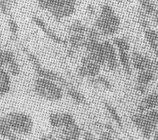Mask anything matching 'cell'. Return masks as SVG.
I'll return each mask as SVG.
<instances>
[{"mask_svg":"<svg viewBox=\"0 0 158 140\" xmlns=\"http://www.w3.org/2000/svg\"><path fill=\"white\" fill-rule=\"evenodd\" d=\"M120 26V19L110 5H103L95 21V28L100 34L109 36L116 34Z\"/></svg>","mask_w":158,"mask_h":140,"instance_id":"1","label":"cell"},{"mask_svg":"<svg viewBox=\"0 0 158 140\" xmlns=\"http://www.w3.org/2000/svg\"><path fill=\"white\" fill-rule=\"evenodd\" d=\"M6 123L15 134H30L33 129V120L30 115L20 112H11L4 117Z\"/></svg>","mask_w":158,"mask_h":140,"instance_id":"2","label":"cell"},{"mask_svg":"<svg viewBox=\"0 0 158 140\" xmlns=\"http://www.w3.org/2000/svg\"><path fill=\"white\" fill-rule=\"evenodd\" d=\"M34 90L37 95L49 100H59L63 97L62 89L52 81L38 77L35 81Z\"/></svg>","mask_w":158,"mask_h":140,"instance_id":"3","label":"cell"},{"mask_svg":"<svg viewBox=\"0 0 158 140\" xmlns=\"http://www.w3.org/2000/svg\"><path fill=\"white\" fill-rule=\"evenodd\" d=\"M133 123L141 131L143 137L149 139L155 131L157 125L150 120L146 114H134L131 116Z\"/></svg>","mask_w":158,"mask_h":140,"instance_id":"4","label":"cell"},{"mask_svg":"<svg viewBox=\"0 0 158 140\" xmlns=\"http://www.w3.org/2000/svg\"><path fill=\"white\" fill-rule=\"evenodd\" d=\"M76 2L75 0H61L50 11L57 21L70 16L76 11Z\"/></svg>","mask_w":158,"mask_h":140,"instance_id":"5","label":"cell"},{"mask_svg":"<svg viewBox=\"0 0 158 140\" xmlns=\"http://www.w3.org/2000/svg\"><path fill=\"white\" fill-rule=\"evenodd\" d=\"M85 48L87 52V56L95 61L100 66L106 64L105 60L104 49L102 43H100L99 40H91L86 39Z\"/></svg>","mask_w":158,"mask_h":140,"instance_id":"6","label":"cell"},{"mask_svg":"<svg viewBox=\"0 0 158 140\" xmlns=\"http://www.w3.org/2000/svg\"><path fill=\"white\" fill-rule=\"evenodd\" d=\"M100 66V65L86 55L83 57L81 64L78 69V75L81 77L94 78L99 75Z\"/></svg>","mask_w":158,"mask_h":140,"instance_id":"7","label":"cell"},{"mask_svg":"<svg viewBox=\"0 0 158 140\" xmlns=\"http://www.w3.org/2000/svg\"><path fill=\"white\" fill-rule=\"evenodd\" d=\"M131 61L133 66L138 71L155 70V62L144 55L134 52L132 54Z\"/></svg>","mask_w":158,"mask_h":140,"instance_id":"8","label":"cell"},{"mask_svg":"<svg viewBox=\"0 0 158 140\" xmlns=\"http://www.w3.org/2000/svg\"><path fill=\"white\" fill-rule=\"evenodd\" d=\"M102 46L104 49L106 64L107 65L110 70L114 71L118 66L117 54H116V49L114 48V45L108 40L104 41L102 43Z\"/></svg>","mask_w":158,"mask_h":140,"instance_id":"9","label":"cell"},{"mask_svg":"<svg viewBox=\"0 0 158 140\" xmlns=\"http://www.w3.org/2000/svg\"><path fill=\"white\" fill-rule=\"evenodd\" d=\"M37 76L40 78H45V79H48L54 82H59V84H61L64 87H66V88L70 87V84L62 76L57 74V73L53 71V70H48V69L44 68L43 67L40 68L37 70H35Z\"/></svg>","mask_w":158,"mask_h":140,"instance_id":"10","label":"cell"},{"mask_svg":"<svg viewBox=\"0 0 158 140\" xmlns=\"http://www.w3.org/2000/svg\"><path fill=\"white\" fill-rule=\"evenodd\" d=\"M32 21H34L35 24H36L37 27H39L41 29V30H42L43 32L51 39V40L54 41V42L62 45L68 44V41L64 40L62 37H60L58 35H56V33H55L52 29L49 28V27L46 25V23H45L42 19H40L39 17H32Z\"/></svg>","mask_w":158,"mask_h":140,"instance_id":"11","label":"cell"},{"mask_svg":"<svg viewBox=\"0 0 158 140\" xmlns=\"http://www.w3.org/2000/svg\"><path fill=\"white\" fill-rule=\"evenodd\" d=\"M158 106V94L151 93L146 96L138 106V113L145 114L152 109H155Z\"/></svg>","mask_w":158,"mask_h":140,"instance_id":"12","label":"cell"},{"mask_svg":"<svg viewBox=\"0 0 158 140\" xmlns=\"http://www.w3.org/2000/svg\"><path fill=\"white\" fill-rule=\"evenodd\" d=\"M153 70H143L140 71L137 77V86L136 89L141 94H145L147 87L154 79Z\"/></svg>","mask_w":158,"mask_h":140,"instance_id":"13","label":"cell"},{"mask_svg":"<svg viewBox=\"0 0 158 140\" xmlns=\"http://www.w3.org/2000/svg\"><path fill=\"white\" fill-rule=\"evenodd\" d=\"M80 136L81 129L76 123L62 129L61 137L62 140H78Z\"/></svg>","mask_w":158,"mask_h":140,"instance_id":"14","label":"cell"},{"mask_svg":"<svg viewBox=\"0 0 158 140\" xmlns=\"http://www.w3.org/2000/svg\"><path fill=\"white\" fill-rule=\"evenodd\" d=\"M70 43L69 54H73L75 50L85 47L86 43V37L83 34H70L68 42Z\"/></svg>","mask_w":158,"mask_h":140,"instance_id":"15","label":"cell"},{"mask_svg":"<svg viewBox=\"0 0 158 140\" xmlns=\"http://www.w3.org/2000/svg\"><path fill=\"white\" fill-rule=\"evenodd\" d=\"M10 90V76L5 69L0 67V96L7 95Z\"/></svg>","mask_w":158,"mask_h":140,"instance_id":"16","label":"cell"},{"mask_svg":"<svg viewBox=\"0 0 158 140\" xmlns=\"http://www.w3.org/2000/svg\"><path fill=\"white\" fill-rule=\"evenodd\" d=\"M118 59L121 63L122 68L126 74L131 75V64H130V58L129 55V51L124 49H118Z\"/></svg>","mask_w":158,"mask_h":140,"instance_id":"17","label":"cell"},{"mask_svg":"<svg viewBox=\"0 0 158 140\" xmlns=\"http://www.w3.org/2000/svg\"><path fill=\"white\" fill-rule=\"evenodd\" d=\"M145 37L158 57V32L154 29H147L145 30Z\"/></svg>","mask_w":158,"mask_h":140,"instance_id":"18","label":"cell"},{"mask_svg":"<svg viewBox=\"0 0 158 140\" xmlns=\"http://www.w3.org/2000/svg\"><path fill=\"white\" fill-rule=\"evenodd\" d=\"M51 125L56 129H62L64 123V112H53L49 115Z\"/></svg>","mask_w":158,"mask_h":140,"instance_id":"19","label":"cell"},{"mask_svg":"<svg viewBox=\"0 0 158 140\" xmlns=\"http://www.w3.org/2000/svg\"><path fill=\"white\" fill-rule=\"evenodd\" d=\"M15 60L16 59L13 52L7 50H2V49L0 50V67L2 68L4 66L7 67L10 63Z\"/></svg>","mask_w":158,"mask_h":140,"instance_id":"20","label":"cell"},{"mask_svg":"<svg viewBox=\"0 0 158 140\" xmlns=\"http://www.w3.org/2000/svg\"><path fill=\"white\" fill-rule=\"evenodd\" d=\"M105 107H106V110H107L108 113H109L110 116L112 117L115 123L117 124L119 128H122L123 127V122H122V117H120V115L118 114V112L116 111V109L111 104H110L109 103H105L104 104Z\"/></svg>","mask_w":158,"mask_h":140,"instance_id":"21","label":"cell"},{"mask_svg":"<svg viewBox=\"0 0 158 140\" xmlns=\"http://www.w3.org/2000/svg\"><path fill=\"white\" fill-rule=\"evenodd\" d=\"M67 93L70 97L78 104H84L85 102V97L81 92L76 90L73 87H69L67 88Z\"/></svg>","mask_w":158,"mask_h":140,"instance_id":"22","label":"cell"},{"mask_svg":"<svg viewBox=\"0 0 158 140\" xmlns=\"http://www.w3.org/2000/svg\"><path fill=\"white\" fill-rule=\"evenodd\" d=\"M88 29L83 23L79 21H74L69 27L68 31L70 34H83L85 35L87 32Z\"/></svg>","mask_w":158,"mask_h":140,"instance_id":"23","label":"cell"},{"mask_svg":"<svg viewBox=\"0 0 158 140\" xmlns=\"http://www.w3.org/2000/svg\"><path fill=\"white\" fill-rule=\"evenodd\" d=\"M139 2L142 9L146 14L149 15L155 14L157 10H156L155 4L153 3V2H152V0H139Z\"/></svg>","mask_w":158,"mask_h":140,"instance_id":"24","label":"cell"},{"mask_svg":"<svg viewBox=\"0 0 158 140\" xmlns=\"http://www.w3.org/2000/svg\"><path fill=\"white\" fill-rule=\"evenodd\" d=\"M13 132L7 123H6L4 117H0V137L7 139Z\"/></svg>","mask_w":158,"mask_h":140,"instance_id":"25","label":"cell"},{"mask_svg":"<svg viewBox=\"0 0 158 140\" xmlns=\"http://www.w3.org/2000/svg\"><path fill=\"white\" fill-rule=\"evenodd\" d=\"M61 0H40L37 2L39 7L43 10H46L50 12Z\"/></svg>","mask_w":158,"mask_h":140,"instance_id":"26","label":"cell"},{"mask_svg":"<svg viewBox=\"0 0 158 140\" xmlns=\"http://www.w3.org/2000/svg\"><path fill=\"white\" fill-rule=\"evenodd\" d=\"M8 27L10 32L11 37L13 40H15L18 37V32H19V25L13 17H10L8 19Z\"/></svg>","mask_w":158,"mask_h":140,"instance_id":"27","label":"cell"},{"mask_svg":"<svg viewBox=\"0 0 158 140\" xmlns=\"http://www.w3.org/2000/svg\"><path fill=\"white\" fill-rule=\"evenodd\" d=\"M91 81L95 84H101V85L103 86L104 87L108 89V90H110V89L112 88V84L110 82V81L108 80V78L104 77L103 76H99L98 75L96 77L91 78Z\"/></svg>","mask_w":158,"mask_h":140,"instance_id":"28","label":"cell"},{"mask_svg":"<svg viewBox=\"0 0 158 140\" xmlns=\"http://www.w3.org/2000/svg\"><path fill=\"white\" fill-rule=\"evenodd\" d=\"M7 72L13 76H18L21 72V68H20V66L16 60L10 63L7 66Z\"/></svg>","mask_w":158,"mask_h":140,"instance_id":"29","label":"cell"},{"mask_svg":"<svg viewBox=\"0 0 158 140\" xmlns=\"http://www.w3.org/2000/svg\"><path fill=\"white\" fill-rule=\"evenodd\" d=\"M114 45L117 47L118 49H124V50H130V44L124 38H120V37H116L113 40Z\"/></svg>","mask_w":158,"mask_h":140,"instance_id":"30","label":"cell"},{"mask_svg":"<svg viewBox=\"0 0 158 140\" xmlns=\"http://www.w3.org/2000/svg\"><path fill=\"white\" fill-rule=\"evenodd\" d=\"M26 54L27 55V57H28V60L29 62H31V64L32 65L33 67H34L35 70H37L40 68H41L42 66H41V63L40 62L39 59L37 58L36 55H35L33 53L30 52H28V51H26Z\"/></svg>","mask_w":158,"mask_h":140,"instance_id":"31","label":"cell"},{"mask_svg":"<svg viewBox=\"0 0 158 140\" xmlns=\"http://www.w3.org/2000/svg\"><path fill=\"white\" fill-rule=\"evenodd\" d=\"M12 5H13L10 2V0H0V10L3 14L6 15L10 14Z\"/></svg>","mask_w":158,"mask_h":140,"instance_id":"32","label":"cell"},{"mask_svg":"<svg viewBox=\"0 0 158 140\" xmlns=\"http://www.w3.org/2000/svg\"><path fill=\"white\" fill-rule=\"evenodd\" d=\"M145 114L152 122H153L156 125H158V110L152 109L146 112Z\"/></svg>","mask_w":158,"mask_h":140,"instance_id":"33","label":"cell"},{"mask_svg":"<svg viewBox=\"0 0 158 140\" xmlns=\"http://www.w3.org/2000/svg\"><path fill=\"white\" fill-rule=\"evenodd\" d=\"M100 140H114L113 137H112V134H110L107 131L102 132V133L100 134Z\"/></svg>","mask_w":158,"mask_h":140,"instance_id":"34","label":"cell"},{"mask_svg":"<svg viewBox=\"0 0 158 140\" xmlns=\"http://www.w3.org/2000/svg\"><path fill=\"white\" fill-rule=\"evenodd\" d=\"M84 140H96L94 135L89 131H86L84 133Z\"/></svg>","mask_w":158,"mask_h":140,"instance_id":"35","label":"cell"},{"mask_svg":"<svg viewBox=\"0 0 158 140\" xmlns=\"http://www.w3.org/2000/svg\"><path fill=\"white\" fill-rule=\"evenodd\" d=\"M40 140H56L55 137L51 134H45L41 137Z\"/></svg>","mask_w":158,"mask_h":140,"instance_id":"36","label":"cell"},{"mask_svg":"<svg viewBox=\"0 0 158 140\" xmlns=\"http://www.w3.org/2000/svg\"><path fill=\"white\" fill-rule=\"evenodd\" d=\"M8 140H22L20 138L19 136H18L16 134L14 133V132H13V133L11 134L10 135V137H8Z\"/></svg>","mask_w":158,"mask_h":140,"instance_id":"37","label":"cell"},{"mask_svg":"<svg viewBox=\"0 0 158 140\" xmlns=\"http://www.w3.org/2000/svg\"><path fill=\"white\" fill-rule=\"evenodd\" d=\"M105 127H106V129H107V132L108 133H110V134H113L114 133V130L113 129V127H112L111 125H110V124H106V125H105Z\"/></svg>","mask_w":158,"mask_h":140,"instance_id":"38","label":"cell"},{"mask_svg":"<svg viewBox=\"0 0 158 140\" xmlns=\"http://www.w3.org/2000/svg\"><path fill=\"white\" fill-rule=\"evenodd\" d=\"M87 11H88V13H89V14H91V15L94 14V7L92 5H89L88 7H87Z\"/></svg>","mask_w":158,"mask_h":140,"instance_id":"39","label":"cell"},{"mask_svg":"<svg viewBox=\"0 0 158 140\" xmlns=\"http://www.w3.org/2000/svg\"><path fill=\"white\" fill-rule=\"evenodd\" d=\"M154 140H158V129L155 131V135H154Z\"/></svg>","mask_w":158,"mask_h":140,"instance_id":"40","label":"cell"},{"mask_svg":"<svg viewBox=\"0 0 158 140\" xmlns=\"http://www.w3.org/2000/svg\"><path fill=\"white\" fill-rule=\"evenodd\" d=\"M116 1H118V2H122V1H123V0H116Z\"/></svg>","mask_w":158,"mask_h":140,"instance_id":"41","label":"cell"},{"mask_svg":"<svg viewBox=\"0 0 158 140\" xmlns=\"http://www.w3.org/2000/svg\"><path fill=\"white\" fill-rule=\"evenodd\" d=\"M35 1H36V2H38L40 1V0H35Z\"/></svg>","mask_w":158,"mask_h":140,"instance_id":"42","label":"cell"},{"mask_svg":"<svg viewBox=\"0 0 158 140\" xmlns=\"http://www.w3.org/2000/svg\"><path fill=\"white\" fill-rule=\"evenodd\" d=\"M157 1H158V0H157Z\"/></svg>","mask_w":158,"mask_h":140,"instance_id":"43","label":"cell"}]
</instances>
